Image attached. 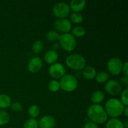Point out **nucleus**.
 I'll return each instance as SVG.
<instances>
[{"label":"nucleus","mask_w":128,"mask_h":128,"mask_svg":"<svg viewBox=\"0 0 128 128\" xmlns=\"http://www.w3.org/2000/svg\"><path fill=\"white\" fill-rule=\"evenodd\" d=\"M87 114L91 122L96 124H103L108 120V114L104 108L100 104H93L90 106L88 110Z\"/></svg>","instance_id":"nucleus-1"},{"label":"nucleus","mask_w":128,"mask_h":128,"mask_svg":"<svg viewBox=\"0 0 128 128\" xmlns=\"http://www.w3.org/2000/svg\"><path fill=\"white\" fill-rule=\"evenodd\" d=\"M125 106L121 101L116 98H111L105 104V111L108 116L117 118L123 114Z\"/></svg>","instance_id":"nucleus-2"},{"label":"nucleus","mask_w":128,"mask_h":128,"mask_svg":"<svg viewBox=\"0 0 128 128\" xmlns=\"http://www.w3.org/2000/svg\"><path fill=\"white\" fill-rule=\"evenodd\" d=\"M66 64L70 68L73 70H83L86 65L85 58L81 54H73L68 56L66 59Z\"/></svg>","instance_id":"nucleus-3"},{"label":"nucleus","mask_w":128,"mask_h":128,"mask_svg":"<svg viewBox=\"0 0 128 128\" xmlns=\"http://www.w3.org/2000/svg\"><path fill=\"white\" fill-rule=\"evenodd\" d=\"M60 88L66 92H72L78 87V82L73 75L64 74L61 78L60 82Z\"/></svg>","instance_id":"nucleus-4"},{"label":"nucleus","mask_w":128,"mask_h":128,"mask_svg":"<svg viewBox=\"0 0 128 128\" xmlns=\"http://www.w3.org/2000/svg\"><path fill=\"white\" fill-rule=\"evenodd\" d=\"M59 42L60 46L64 50L68 52L73 51L76 46V41L75 38L71 34L64 33L60 35Z\"/></svg>","instance_id":"nucleus-5"},{"label":"nucleus","mask_w":128,"mask_h":128,"mask_svg":"<svg viewBox=\"0 0 128 128\" xmlns=\"http://www.w3.org/2000/svg\"><path fill=\"white\" fill-rule=\"evenodd\" d=\"M122 61L120 58L116 57L112 58L108 62L107 68L108 71L113 76H117L120 74L122 71Z\"/></svg>","instance_id":"nucleus-6"},{"label":"nucleus","mask_w":128,"mask_h":128,"mask_svg":"<svg viewBox=\"0 0 128 128\" xmlns=\"http://www.w3.org/2000/svg\"><path fill=\"white\" fill-rule=\"evenodd\" d=\"M70 8L67 3L64 2H58L54 6L53 11L55 16L58 18L59 19L65 18L70 13Z\"/></svg>","instance_id":"nucleus-7"},{"label":"nucleus","mask_w":128,"mask_h":128,"mask_svg":"<svg viewBox=\"0 0 128 128\" xmlns=\"http://www.w3.org/2000/svg\"><path fill=\"white\" fill-rule=\"evenodd\" d=\"M48 72L52 78L54 79H60L65 74L66 70L63 64L60 62H55L50 66Z\"/></svg>","instance_id":"nucleus-8"},{"label":"nucleus","mask_w":128,"mask_h":128,"mask_svg":"<svg viewBox=\"0 0 128 128\" xmlns=\"http://www.w3.org/2000/svg\"><path fill=\"white\" fill-rule=\"evenodd\" d=\"M54 27L58 32L68 33L71 30L72 24L70 20L66 18L58 19L54 22Z\"/></svg>","instance_id":"nucleus-9"},{"label":"nucleus","mask_w":128,"mask_h":128,"mask_svg":"<svg viewBox=\"0 0 128 128\" xmlns=\"http://www.w3.org/2000/svg\"><path fill=\"white\" fill-rule=\"evenodd\" d=\"M105 90L108 93L113 96L118 95L121 92V86L117 81L114 80H109L105 85Z\"/></svg>","instance_id":"nucleus-10"},{"label":"nucleus","mask_w":128,"mask_h":128,"mask_svg":"<svg viewBox=\"0 0 128 128\" xmlns=\"http://www.w3.org/2000/svg\"><path fill=\"white\" fill-rule=\"evenodd\" d=\"M42 67V61L40 57H33L29 61L28 69L32 73L38 72Z\"/></svg>","instance_id":"nucleus-11"},{"label":"nucleus","mask_w":128,"mask_h":128,"mask_svg":"<svg viewBox=\"0 0 128 128\" xmlns=\"http://www.w3.org/2000/svg\"><path fill=\"white\" fill-rule=\"evenodd\" d=\"M56 124V120L52 116L46 115L40 119L38 126L40 128H54Z\"/></svg>","instance_id":"nucleus-12"},{"label":"nucleus","mask_w":128,"mask_h":128,"mask_svg":"<svg viewBox=\"0 0 128 128\" xmlns=\"http://www.w3.org/2000/svg\"><path fill=\"white\" fill-rule=\"evenodd\" d=\"M44 58L45 61L48 64H52L55 63L58 59V54L57 51L53 50L52 49L50 50L46 51V53L44 54Z\"/></svg>","instance_id":"nucleus-13"},{"label":"nucleus","mask_w":128,"mask_h":128,"mask_svg":"<svg viewBox=\"0 0 128 128\" xmlns=\"http://www.w3.org/2000/svg\"><path fill=\"white\" fill-rule=\"evenodd\" d=\"M86 6L85 0H72L70 2V8L75 12H80Z\"/></svg>","instance_id":"nucleus-14"},{"label":"nucleus","mask_w":128,"mask_h":128,"mask_svg":"<svg viewBox=\"0 0 128 128\" xmlns=\"http://www.w3.org/2000/svg\"><path fill=\"white\" fill-rule=\"evenodd\" d=\"M82 74L84 77L87 80H92L96 75V71L92 66H86L83 68Z\"/></svg>","instance_id":"nucleus-15"},{"label":"nucleus","mask_w":128,"mask_h":128,"mask_svg":"<svg viewBox=\"0 0 128 128\" xmlns=\"http://www.w3.org/2000/svg\"><path fill=\"white\" fill-rule=\"evenodd\" d=\"M106 128H124L123 122L118 118H111L107 121Z\"/></svg>","instance_id":"nucleus-16"},{"label":"nucleus","mask_w":128,"mask_h":128,"mask_svg":"<svg viewBox=\"0 0 128 128\" xmlns=\"http://www.w3.org/2000/svg\"><path fill=\"white\" fill-rule=\"evenodd\" d=\"M104 99V94L102 91L98 90L94 91L91 96V101L94 104H99V103L102 102Z\"/></svg>","instance_id":"nucleus-17"},{"label":"nucleus","mask_w":128,"mask_h":128,"mask_svg":"<svg viewBox=\"0 0 128 128\" xmlns=\"http://www.w3.org/2000/svg\"><path fill=\"white\" fill-rule=\"evenodd\" d=\"M11 104V100L10 96L5 94H0V110L6 109L10 106Z\"/></svg>","instance_id":"nucleus-18"},{"label":"nucleus","mask_w":128,"mask_h":128,"mask_svg":"<svg viewBox=\"0 0 128 128\" xmlns=\"http://www.w3.org/2000/svg\"><path fill=\"white\" fill-rule=\"evenodd\" d=\"M86 34V30L81 26H77L72 30V35L74 37L81 38Z\"/></svg>","instance_id":"nucleus-19"},{"label":"nucleus","mask_w":128,"mask_h":128,"mask_svg":"<svg viewBox=\"0 0 128 128\" xmlns=\"http://www.w3.org/2000/svg\"><path fill=\"white\" fill-rule=\"evenodd\" d=\"M96 81L99 83H104L106 82L109 78V74L105 71H100L98 73H96Z\"/></svg>","instance_id":"nucleus-20"},{"label":"nucleus","mask_w":128,"mask_h":128,"mask_svg":"<svg viewBox=\"0 0 128 128\" xmlns=\"http://www.w3.org/2000/svg\"><path fill=\"white\" fill-rule=\"evenodd\" d=\"M10 116L6 111L0 110V126H3L8 123Z\"/></svg>","instance_id":"nucleus-21"},{"label":"nucleus","mask_w":128,"mask_h":128,"mask_svg":"<svg viewBox=\"0 0 128 128\" xmlns=\"http://www.w3.org/2000/svg\"><path fill=\"white\" fill-rule=\"evenodd\" d=\"M44 48V44L40 40L35 41L32 46V50L33 52L36 54H39L42 51Z\"/></svg>","instance_id":"nucleus-22"},{"label":"nucleus","mask_w":128,"mask_h":128,"mask_svg":"<svg viewBox=\"0 0 128 128\" xmlns=\"http://www.w3.org/2000/svg\"><path fill=\"white\" fill-rule=\"evenodd\" d=\"M40 112V108L36 104L32 105L28 109V113L32 118H35L39 115Z\"/></svg>","instance_id":"nucleus-23"},{"label":"nucleus","mask_w":128,"mask_h":128,"mask_svg":"<svg viewBox=\"0 0 128 128\" xmlns=\"http://www.w3.org/2000/svg\"><path fill=\"white\" fill-rule=\"evenodd\" d=\"M48 89L51 92H57L60 89V82H58L57 80H51L48 84Z\"/></svg>","instance_id":"nucleus-24"},{"label":"nucleus","mask_w":128,"mask_h":128,"mask_svg":"<svg viewBox=\"0 0 128 128\" xmlns=\"http://www.w3.org/2000/svg\"><path fill=\"white\" fill-rule=\"evenodd\" d=\"M70 19H71L72 22L76 24H79L81 23L83 21V16L80 12H74L70 15Z\"/></svg>","instance_id":"nucleus-25"},{"label":"nucleus","mask_w":128,"mask_h":128,"mask_svg":"<svg viewBox=\"0 0 128 128\" xmlns=\"http://www.w3.org/2000/svg\"><path fill=\"white\" fill-rule=\"evenodd\" d=\"M60 34L55 31H50L47 32L46 35V38L47 41H54L56 40H58L59 37H60Z\"/></svg>","instance_id":"nucleus-26"},{"label":"nucleus","mask_w":128,"mask_h":128,"mask_svg":"<svg viewBox=\"0 0 128 128\" xmlns=\"http://www.w3.org/2000/svg\"><path fill=\"white\" fill-rule=\"evenodd\" d=\"M24 128H38V122L35 118H30L24 124Z\"/></svg>","instance_id":"nucleus-27"},{"label":"nucleus","mask_w":128,"mask_h":128,"mask_svg":"<svg viewBox=\"0 0 128 128\" xmlns=\"http://www.w3.org/2000/svg\"><path fill=\"white\" fill-rule=\"evenodd\" d=\"M128 89H125L121 95V102L124 105V106H128Z\"/></svg>","instance_id":"nucleus-28"},{"label":"nucleus","mask_w":128,"mask_h":128,"mask_svg":"<svg viewBox=\"0 0 128 128\" xmlns=\"http://www.w3.org/2000/svg\"><path fill=\"white\" fill-rule=\"evenodd\" d=\"M10 107L12 111H15V112H20L22 110V105L20 102H12L10 105Z\"/></svg>","instance_id":"nucleus-29"},{"label":"nucleus","mask_w":128,"mask_h":128,"mask_svg":"<svg viewBox=\"0 0 128 128\" xmlns=\"http://www.w3.org/2000/svg\"><path fill=\"white\" fill-rule=\"evenodd\" d=\"M84 128H99V127L98 124L91 122V121H90V122H87L85 124Z\"/></svg>","instance_id":"nucleus-30"},{"label":"nucleus","mask_w":128,"mask_h":128,"mask_svg":"<svg viewBox=\"0 0 128 128\" xmlns=\"http://www.w3.org/2000/svg\"><path fill=\"white\" fill-rule=\"evenodd\" d=\"M128 62H126L123 65H122V71L123 72L125 76H127V77L128 76Z\"/></svg>","instance_id":"nucleus-31"},{"label":"nucleus","mask_w":128,"mask_h":128,"mask_svg":"<svg viewBox=\"0 0 128 128\" xmlns=\"http://www.w3.org/2000/svg\"><path fill=\"white\" fill-rule=\"evenodd\" d=\"M128 106H125V108H124V112H123V113H124V114H125V116H126V117H128Z\"/></svg>","instance_id":"nucleus-32"},{"label":"nucleus","mask_w":128,"mask_h":128,"mask_svg":"<svg viewBox=\"0 0 128 128\" xmlns=\"http://www.w3.org/2000/svg\"><path fill=\"white\" fill-rule=\"evenodd\" d=\"M52 48H53V49H52V50L56 51V50L59 48V44L57 43H55L54 44H53V46H52Z\"/></svg>","instance_id":"nucleus-33"},{"label":"nucleus","mask_w":128,"mask_h":128,"mask_svg":"<svg viewBox=\"0 0 128 128\" xmlns=\"http://www.w3.org/2000/svg\"><path fill=\"white\" fill-rule=\"evenodd\" d=\"M124 124V128H128V120H126V121H125L124 123H123Z\"/></svg>","instance_id":"nucleus-34"}]
</instances>
